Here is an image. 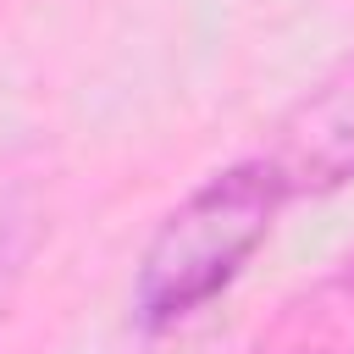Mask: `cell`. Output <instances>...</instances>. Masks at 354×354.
<instances>
[{
    "instance_id": "1",
    "label": "cell",
    "mask_w": 354,
    "mask_h": 354,
    "mask_svg": "<svg viewBox=\"0 0 354 354\" xmlns=\"http://www.w3.org/2000/svg\"><path fill=\"white\" fill-rule=\"evenodd\" d=\"M288 194L260 155H243L188 188L160 227L149 232L133 271V321L138 332H166L221 299L243 266L260 254L282 216Z\"/></svg>"
},
{
    "instance_id": "2",
    "label": "cell",
    "mask_w": 354,
    "mask_h": 354,
    "mask_svg": "<svg viewBox=\"0 0 354 354\" xmlns=\"http://www.w3.org/2000/svg\"><path fill=\"white\" fill-rule=\"evenodd\" d=\"M288 199L332 194L354 183V55L332 61L266 133L254 149Z\"/></svg>"
},
{
    "instance_id": "3",
    "label": "cell",
    "mask_w": 354,
    "mask_h": 354,
    "mask_svg": "<svg viewBox=\"0 0 354 354\" xmlns=\"http://www.w3.org/2000/svg\"><path fill=\"white\" fill-rule=\"evenodd\" d=\"M254 354H354V254L315 277L260 332Z\"/></svg>"
},
{
    "instance_id": "4",
    "label": "cell",
    "mask_w": 354,
    "mask_h": 354,
    "mask_svg": "<svg viewBox=\"0 0 354 354\" xmlns=\"http://www.w3.org/2000/svg\"><path fill=\"white\" fill-rule=\"evenodd\" d=\"M28 254H33V216L6 210L0 216V321L11 310V293H17L22 271H28Z\"/></svg>"
}]
</instances>
